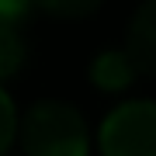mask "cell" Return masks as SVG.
I'll use <instances>...</instances> for the list:
<instances>
[{"mask_svg":"<svg viewBox=\"0 0 156 156\" xmlns=\"http://www.w3.org/2000/svg\"><path fill=\"white\" fill-rule=\"evenodd\" d=\"M21 142L28 156H87V125L76 108L62 101L35 104L21 125Z\"/></svg>","mask_w":156,"mask_h":156,"instance_id":"6da1fadb","label":"cell"},{"mask_svg":"<svg viewBox=\"0 0 156 156\" xmlns=\"http://www.w3.org/2000/svg\"><path fill=\"white\" fill-rule=\"evenodd\" d=\"M104 156H156V104L125 101L101 125Z\"/></svg>","mask_w":156,"mask_h":156,"instance_id":"7a4b0ae2","label":"cell"},{"mask_svg":"<svg viewBox=\"0 0 156 156\" xmlns=\"http://www.w3.org/2000/svg\"><path fill=\"white\" fill-rule=\"evenodd\" d=\"M125 59L135 73L156 76V0H142L125 35Z\"/></svg>","mask_w":156,"mask_h":156,"instance_id":"3957f363","label":"cell"},{"mask_svg":"<svg viewBox=\"0 0 156 156\" xmlns=\"http://www.w3.org/2000/svg\"><path fill=\"white\" fill-rule=\"evenodd\" d=\"M135 69L132 62L125 59V52H104L97 62H94V83L97 87H108V90H118L125 83H132Z\"/></svg>","mask_w":156,"mask_h":156,"instance_id":"277c9868","label":"cell"},{"mask_svg":"<svg viewBox=\"0 0 156 156\" xmlns=\"http://www.w3.org/2000/svg\"><path fill=\"white\" fill-rule=\"evenodd\" d=\"M24 62V38L11 21H0V80L14 76Z\"/></svg>","mask_w":156,"mask_h":156,"instance_id":"5b68a950","label":"cell"},{"mask_svg":"<svg viewBox=\"0 0 156 156\" xmlns=\"http://www.w3.org/2000/svg\"><path fill=\"white\" fill-rule=\"evenodd\" d=\"M31 4L52 17H87L90 11L101 7V0H31Z\"/></svg>","mask_w":156,"mask_h":156,"instance_id":"8992f818","label":"cell"},{"mask_svg":"<svg viewBox=\"0 0 156 156\" xmlns=\"http://www.w3.org/2000/svg\"><path fill=\"white\" fill-rule=\"evenodd\" d=\"M14 132H17V115H14V104L11 97L0 90V156L7 153V146L14 142Z\"/></svg>","mask_w":156,"mask_h":156,"instance_id":"52a82bcc","label":"cell"},{"mask_svg":"<svg viewBox=\"0 0 156 156\" xmlns=\"http://www.w3.org/2000/svg\"><path fill=\"white\" fill-rule=\"evenodd\" d=\"M31 7H35L31 0H0V21H11L14 24V21H21Z\"/></svg>","mask_w":156,"mask_h":156,"instance_id":"ba28073f","label":"cell"}]
</instances>
